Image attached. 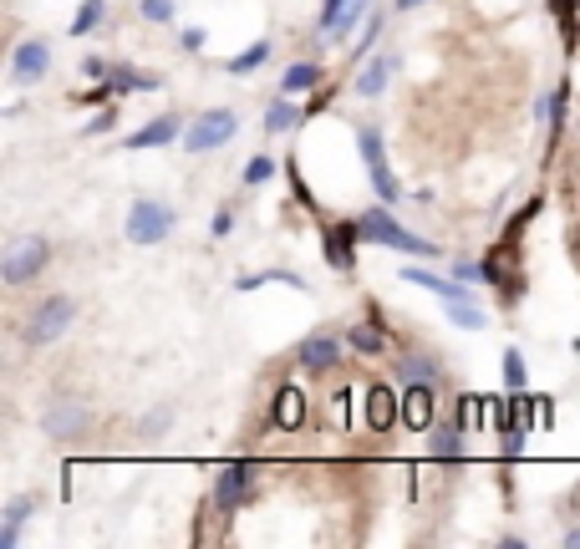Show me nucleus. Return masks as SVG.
I'll use <instances>...</instances> for the list:
<instances>
[{
    "mask_svg": "<svg viewBox=\"0 0 580 549\" xmlns=\"http://www.w3.org/2000/svg\"><path fill=\"white\" fill-rule=\"evenodd\" d=\"M103 72H107L103 56H87V62H82V77H103Z\"/></svg>",
    "mask_w": 580,
    "mask_h": 549,
    "instance_id": "obj_41",
    "label": "nucleus"
},
{
    "mask_svg": "<svg viewBox=\"0 0 580 549\" xmlns=\"http://www.w3.org/2000/svg\"><path fill=\"white\" fill-rule=\"evenodd\" d=\"M204 41H210V36H204V31H184V36H179V46H184V52H204Z\"/></svg>",
    "mask_w": 580,
    "mask_h": 549,
    "instance_id": "obj_40",
    "label": "nucleus"
},
{
    "mask_svg": "<svg viewBox=\"0 0 580 549\" xmlns=\"http://www.w3.org/2000/svg\"><path fill=\"white\" fill-rule=\"evenodd\" d=\"M377 31H383V11H372V15H367V31H362V41H356V52H352L356 62H362V56L372 52V41H377Z\"/></svg>",
    "mask_w": 580,
    "mask_h": 549,
    "instance_id": "obj_36",
    "label": "nucleus"
},
{
    "mask_svg": "<svg viewBox=\"0 0 580 549\" xmlns=\"http://www.w3.org/2000/svg\"><path fill=\"white\" fill-rule=\"evenodd\" d=\"M270 179H276V158L255 153L250 163H245V183H250V189H260V183H270Z\"/></svg>",
    "mask_w": 580,
    "mask_h": 549,
    "instance_id": "obj_31",
    "label": "nucleus"
},
{
    "mask_svg": "<svg viewBox=\"0 0 580 549\" xmlns=\"http://www.w3.org/2000/svg\"><path fill=\"white\" fill-rule=\"evenodd\" d=\"M356 245H362V224L356 219H342V224H326V229H321V255H326L331 270L352 274L356 270Z\"/></svg>",
    "mask_w": 580,
    "mask_h": 549,
    "instance_id": "obj_8",
    "label": "nucleus"
},
{
    "mask_svg": "<svg viewBox=\"0 0 580 549\" xmlns=\"http://www.w3.org/2000/svg\"><path fill=\"white\" fill-rule=\"evenodd\" d=\"M229 229H235V209H219V214H214V224H210V235L229 239Z\"/></svg>",
    "mask_w": 580,
    "mask_h": 549,
    "instance_id": "obj_39",
    "label": "nucleus"
},
{
    "mask_svg": "<svg viewBox=\"0 0 580 549\" xmlns=\"http://www.w3.org/2000/svg\"><path fill=\"white\" fill-rule=\"evenodd\" d=\"M346 6H352V0H321L316 26H321V31H331V26H336V21H342V11H346Z\"/></svg>",
    "mask_w": 580,
    "mask_h": 549,
    "instance_id": "obj_37",
    "label": "nucleus"
},
{
    "mask_svg": "<svg viewBox=\"0 0 580 549\" xmlns=\"http://www.w3.org/2000/svg\"><path fill=\"white\" fill-rule=\"evenodd\" d=\"M235 132H239L235 112H229V107H210V112L189 118V128H184V153H214V148H225Z\"/></svg>",
    "mask_w": 580,
    "mask_h": 549,
    "instance_id": "obj_5",
    "label": "nucleus"
},
{
    "mask_svg": "<svg viewBox=\"0 0 580 549\" xmlns=\"http://www.w3.org/2000/svg\"><path fill=\"white\" fill-rule=\"evenodd\" d=\"M356 148H362L367 173L387 169V143H383V128H377V122H362V128H356Z\"/></svg>",
    "mask_w": 580,
    "mask_h": 549,
    "instance_id": "obj_24",
    "label": "nucleus"
},
{
    "mask_svg": "<svg viewBox=\"0 0 580 549\" xmlns=\"http://www.w3.org/2000/svg\"><path fill=\"white\" fill-rule=\"evenodd\" d=\"M118 118H122L118 107H103V112H97V118L87 122V132H93V138H97V132H112V128H118Z\"/></svg>",
    "mask_w": 580,
    "mask_h": 549,
    "instance_id": "obj_38",
    "label": "nucleus"
},
{
    "mask_svg": "<svg viewBox=\"0 0 580 549\" xmlns=\"http://www.w3.org/2000/svg\"><path fill=\"white\" fill-rule=\"evenodd\" d=\"M393 377L402 381V387H408V381H438V387L449 381V377H443V366H438L433 356H418V352H402V356H397V362H393Z\"/></svg>",
    "mask_w": 580,
    "mask_h": 549,
    "instance_id": "obj_16",
    "label": "nucleus"
},
{
    "mask_svg": "<svg viewBox=\"0 0 580 549\" xmlns=\"http://www.w3.org/2000/svg\"><path fill=\"white\" fill-rule=\"evenodd\" d=\"M46 265H52V239L46 235H21V239L6 245V255H0V280L21 290V286H31Z\"/></svg>",
    "mask_w": 580,
    "mask_h": 549,
    "instance_id": "obj_3",
    "label": "nucleus"
},
{
    "mask_svg": "<svg viewBox=\"0 0 580 549\" xmlns=\"http://www.w3.org/2000/svg\"><path fill=\"white\" fill-rule=\"evenodd\" d=\"M560 545H566V549H580V524H570L566 535H560Z\"/></svg>",
    "mask_w": 580,
    "mask_h": 549,
    "instance_id": "obj_42",
    "label": "nucleus"
},
{
    "mask_svg": "<svg viewBox=\"0 0 580 549\" xmlns=\"http://www.w3.org/2000/svg\"><path fill=\"white\" fill-rule=\"evenodd\" d=\"M362 15H367V0H352V6L342 11V21L331 26V41H346V31H352L356 21H362Z\"/></svg>",
    "mask_w": 580,
    "mask_h": 549,
    "instance_id": "obj_34",
    "label": "nucleus"
},
{
    "mask_svg": "<svg viewBox=\"0 0 580 549\" xmlns=\"http://www.w3.org/2000/svg\"><path fill=\"white\" fill-rule=\"evenodd\" d=\"M504 387H509V392H525V356H519L515 346L504 352Z\"/></svg>",
    "mask_w": 580,
    "mask_h": 549,
    "instance_id": "obj_32",
    "label": "nucleus"
},
{
    "mask_svg": "<svg viewBox=\"0 0 580 549\" xmlns=\"http://www.w3.org/2000/svg\"><path fill=\"white\" fill-rule=\"evenodd\" d=\"M36 514V498L31 494H15L11 504H6V514H0V549H15L21 545V524Z\"/></svg>",
    "mask_w": 580,
    "mask_h": 549,
    "instance_id": "obj_17",
    "label": "nucleus"
},
{
    "mask_svg": "<svg viewBox=\"0 0 580 549\" xmlns=\"http://www.w3.org/2000/svg\"><path fill=\"white\" fill-rule=\"evenodd\" d=\"M103 15H107V0H82L77 15H72V31H66V36H93Z\"/></svg>",
    "mask_w": 580,
    "mask_h": 549,
    "instance_id": "obj_26",
    "label": "nucleus"
},
{
    "mask_svg": "<svg viewBox=\"0 0 580 549\" xmlns=\"http://www.w3.org/2000/svg\"><path fill=\"white\" fill-rule=\"evenodd\" d=\"M342 346H346V341L336 336V331L321 326V331H311V336L296 346V362H301L305 372H331V366L342 362Z\"/></svg>",
    "mask_w": 580,
    "mask_h": 549,
    "instance_id": "obj_13",
    "label": "nucleus"
},
{
    "mask_svg": "<svg viewBox=\"0 0 580 549\" xmlns=\"http://www.w3.org/2000/svg\"><path fill=\"white\" fill-rule=\"evenodd\" d=\"M184 128H189V118L184 112H163V118H148L143 128H132L128 138H122V148H169L173 138H184Z\"/></svg>",
    "mask_w": 580,
    "mask_h": 549,
    "instance_id": "obj_12",
    "label": "nucleus"
},
{
    "mask_svg": "<svg viewBox=\"0 0 580 549\" xmlns=\"http://www.w3.org/2000/svg\"><path fill=\"white\" fill-rule=\"evenodd\" d=\"M570 255H576V260H580V229H576V235H570Z\"/></svg>",
    "mask_w": 580,
    "mask_h": 549,
    "instance_id": "obj_43",
    "label": "nucleus"
},
{
    "mask_svg": "<svg viewBox=\"0 0 580 549\" xmlns=\"http://www.w3.org/2000/svg\"><path fill=\"white\" fill-rule=\"evenodd\" d=\"M362 418L372 432H393L402 422V392H393L387 381H372L367 397H362Z\"/></svg>",
    "mask_w": 580,
    "mask_h": 549,
    "instance_id": "obj_11",
    "label": "nucleus"
},
{
    "mask_svg": "<svg viewBox=\"0 0 580 549\" xmlns=\"http://www.w3.org/2000/svg\"><path fill=\"white\" fill-rule=\"evenodd\" d=\"M428 453L438 458V463H459L463 458V422H433V443H428Z\"/></svg>",
    "mask_w": 580,
    "mask_h": 549,
    "instance_id": "obj_19",
    "label": "nucleus"
},
{
    "mask_svg": "<svg viewBox=\"0 0 580 549\" xmlns=\"http://www.w3.org/2000/svg\"><path fill=\"white\" fill-rule=\"evenodd\" d=\"M87 422H93V412H87V402H77V397H62V402H52L46 412H41V432H46L52 443H72V438H82Z\"/></svg>",
    "mask_w": 580,
    "mask_h": 549,
    "instance_id": "obj_7",
    "label": "nucleus"
},
{
    "mask_svg": "<svg viewBox=\"0 0 580 549\" xmlns=\"http://www.w3.org/2000/svg\"><path fill=\"white\" fill-rule=\"evenodd\" d=\"M356 224H362V245L402 249L412 260H438V245H428V239H418L412 229H402V224L393 219V204H377V209L356 214Z\"/></svg>",
    "mask_w": 580,
    "mask_h": 549,
    "instance_id": "obj_1",
    "label": "nucleus"
},
{
    "mask_svg": "<svg viewBox=\"0 0 580 549\" xmlns=\"http://www.w3.org/2000/svg\"><path fill=\"white\" fill-rule=\"evenodd\" d=\"M265 62H270V41H255L250 52L229 56V62H225V72H229V77H250V72H260Z\"/></svg>",
    "mask_w": 580,
    "mask_h": 549,
    "instance_id": "obj_25",
    "label": "nucleus"
},
{
    "mask_svg": "<svg viewBox=\"0 0 580 549\" xmlns=\"http://www.w3.org/2000/svg\"><path fill=\"white\" fill-rule=\"evenodd\" d=\"M270 422H276V428H301L305 422V397L296 392V387H280L276 407H270Z\"/></svg>",
    "mask_w": 580,
    "mask_h": 549,
    "instance_id": "obj_23",
    "label": "nucleus"
},
{
    "mask_svg": "<svg viewBox=\"0 0 580 549\" xmlns=\"http://www.w3.org/2000/svg\"><path fill=\"white\" fill-rule=\"evenodd\" d=\"M402 280H408V286L433 290V295H438L443 305H449V301H474L463 280H449V274H433V270H422V265H402Z\"/></svg>",
    "mask_w": 580,
    "mask_h": 549,
    "instance_id": "obj_14",
    "label": "nucleus"
},
{
    "mask_svg": "<svg viewBox=\"0 0 580 549\" xmlns=\"http://www.w3.org/2000/svg\"><path fill=\"white\" fill-rule=\"evenodd\" d=\"M72 321H77V301H72V295H46V301L26 315L21 341H26V346H52V341H62L66 331H72Z\"/></svg>",
    "mask_w": 580,
    "mask_h": 549,
    "instance_id": "obj_4",
    "label": "nucleus"
},
{
    "mask_svg": "<svg viewBox=\"0 0 580 549\" xmlns=\"http://www.w3.org/2000/svg\"><path fill=\"white\" fill-rule=\"evenodd\" d=\"M566 103H570V82H560V87L550 92V112H545V122H550V143H560V132H566Z\"/></svg>",
    "mask_w": 580,
    "mask_h": 549,
    "instance_id": "obj_28",
    "label": "nucleus"
},
{
    "mask_svg": "<svg viewBox=\"0 0 580 549\" xmlns=\"http://www.w3.org/2000/svg\"><path fill=\"white\" fill-rule=\"evenodd\" d=\"M576 6H580V0H576Z\"/></svg>",
    "mask_w": 580,
    "mask_h": 549,
    "instance_id": "obj_44",
    "label": "nucleus"
},
{
    "mask_svg": "<svg viewBox=\"0 0 580 549\" xmlns=\"http://www.w3.org/2000/svg\"><path fill=\"white\" fill-rule=\"evenodd\" d=\"M138 11H143V21H153V26H169L173 15V0H138Z\"/></svg>",
    "mask_w": 580,
    "mask_h": 549,
    "instance_id": "obj_33",
    "label": "nucleus"
},
{
    "mask_svg": "<svg viewBox=\"0 0 580 549\" xmlns=\"http://www.w3.org/2000/svg\"><path fill=\"white\" fill-rule=\"evenodd\" d=\"M255 494H260V469H255V463H245V458H235V463H225V469L214 473L210 504H214V514L235 519V514L245 509Z\"/></svg>",
    "mask_w": 580,
    "mask_h": 549,
    "instance_id": "obj_2",
    "label": "nucleus"
},
{
    "mask_svg": "<svg viewBox=\"0 0 580 549\" xmlns=\"http://www.w3.org/2000/svg\"><path fill=\"white\" fill-rule=\"evenodd\" d=\"M46 72H52V41H46V36H26L11 52V82H15V87H36Z\"/></svg>",
    "mask_w": 580,
    "mask_h": 549,
    "instance_id": "obj_9",
    "label": "nucleus"
},
{
    "mask_svg": "<svg viewBox=\"0 0 580 549\" xmlns=\"http://www.w3.org/2000/svg\"><path fill=\"white\" fill-rule=\"evenodd\" d=\"M173 209L169 204H159V198H132V209H128V239L132 245H163V239L173 235Z\"/></svg>",
    "mask_w": 580,
    "mask_h": 549,
    "instance_id": "obj_6",
    "label": "nucleus"
},
{
    "mask_svg": "<svg viewBox=\"0 0 580 549\" xmlns=\"http://www.w3.org/2000/svg\"><path fill=\"white\" fill-rule=\"evenodd\" d=\"M321 82H326V72H321L316 62H296V66H286L280 92H286V97H301V92H316Z\"/></svg>",
    "mask_w": 580,
    "mask_h": 549,
    "instance_id": "obj_22",
    "label": "nucleus"
},
{
    "mask_svg": "<svg viewBox=\"0 0 580 549\" xmlns=\"http://www.w3.org/2000/svg\"><path fill=\"white\" fill-rule=\"evenodd\" d=\"M107 87H112V97H132V92H163V77H148V72H132V66H112Z\"/></svg>",
    "mask_w": 580,
    "mask_h": 549,
    "instance_id": "obj_20",
    "label": "nucleus"
},
{
    "mask_svg": "<svg viewBox=\"0 0 580 549\" xmlns=\"http://www.w3.org/2000/svg\"><path fill=\"white\" fill-rule=\"evenodd\" d=\"M372 194H377V204H397V198H402V183H397V173L393 169L372 173Z\"/></svg>",
    "mask_w": 580,
    "mask_h": 549,
    "instance_id": "obj_30",
    "label": "nucleus"
},
{
    "mask_svg": "<svg viewBox=\"0 0 580 549\" xmlns=\"http://www.w3.org/2000/svg\"><path fill=\"white\" fill-rule=\"evenodd\" d=\"M438 381H408L402 387V422H408V432H433L438 422Z\"/></svg>",
    "mask_w": 580,
    "mask_h": 549,
    "instance_id": "obj_10",
    "label": "nucleus"
},
{
    "mask_svg": "<svg viewBox=\"0 0 580 549\" xmlns=\"http://www.w3.org/2000/svg\"><path fill=\"white\" fill-rule=\"evenodd\" d=\"M301 122H305V107H296L286 92H280L276 103H270V112H265V132H270V138H280V132H290V128H301Z\"/></svg>",
    "mask_w": 580,
    "mask_h": 549,
    "instance_id": "obj_21",
    "label": "nucleus"
},
{
    "mask_svg": "<svg viewBox=\"0 0 580 549\" xmlns=\"http://www.w3.org/2000/svg\"><path fill=\"white\" fill-rule=\"evenodd\" d=\"M173 428V407H153L143 418V438H159V432H169Z\"/></svg>",
    "mask_w": 580,
    "mask_h": 549,
    "instance_id": "obj_35",
    "label": "nucleus"
},
{
    "mask_svg": "<svg viewBox=\"0 0 580 549\" xmlns=\"http://www.w3.org/2000/svg\"><path fill=\"white\" fill-rule=\"evenodd\" d=\"M270 280H290V286H296V290H311V286H305V280H301V274H290V270H260V274H239V280H235V290H239V295H250V290L270 286Z\"/></svg>",
    "mask_w": 580,
    "mask_h": 549,
    "instance_id": "obj_27",
    "label": "nucleus"
},
{
    "mask_svg": "<svg viewBox=\"0 0 580 549\" xmlns=\"http://www.w3.org/2000/svg\"><path fill=\"white\" fill-rule=\"evenodd\" d=\"M346 346H352L356 356L377 362V356L387 352V331H383V321H362V326H352V331H346Z\"/></svg>",
    "mask_w": 580,
    "mask_h": 549,
    "instance_id": "obj_18",
    "label": "nucleus"
},
{
    "mask_svg": "<svg viewBox=\"0 0 580 549\" xmlns=\"http://www.w3.org/2000/svg\"><path fill=\"white\" fill-rule=\"evenodd\" d=\"M449 321L453 326H463V331H484L488 326V315L479 311L474 301H449Z\"/></svg>",
    "mask_w": 580,
    "mask_h": 549,
    "instance_id": "obj_29",
    "label": "nucleus"
},
{
    "mask_svg": "<svg viewBox=\"0 0 580 549\" xmlns=\"http://www.w3.org/2000/svg\"><path fill=\"white\" fill-rule=\"evenodd\" d=\"M393 72H397V56H372V62L356 72L352 92H356V97H383L387 82H393Z\"/></svg>",
    "mask_w": 580,
    "mask_h": 549,
    "instance_id": "obj_15",
    "label": "nucleus"
}]
</instances>
